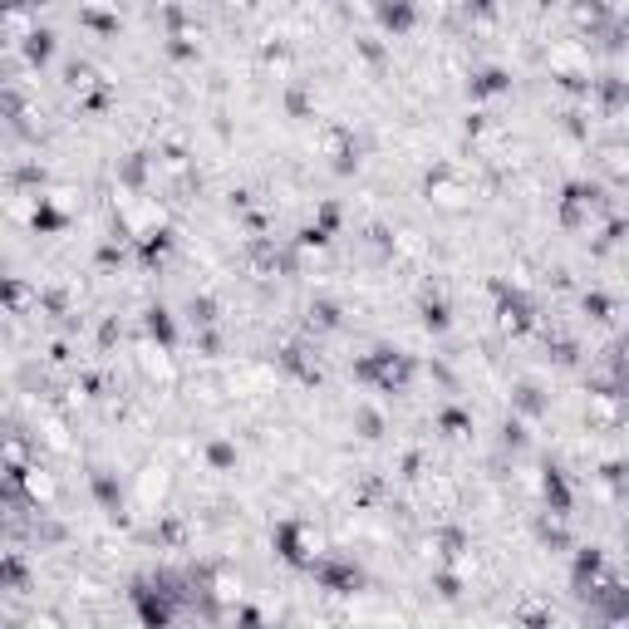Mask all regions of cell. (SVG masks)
<instances>
[{
    "instance_id": "cell-1",
    "label": "cell",
    "mask_w": 629,
    "mask_h": 629,
    "mask_svg": "<svg viewBox=\"0 0 629 629\" xmlns=\"http://www.w3.org/2000/svg\"><path fill=\"white\" fill-rule=\"evenodd\" d=\"M172 492V467L168 462H148L143 472H138V502L148 507V512H158L163 502H168Z\"/></svg>"
},
{
    "instance_id": "cell-2",
    "label": "cell",
    "mask_w": 629,
    "mask_h": 629,
    "mask_svg": "<svg viewBox=\"0 0 629 629\" xmlns=\"http://www.w3.org/2000/svg\"><path fill=\"white\" fill-rule=\"evenodd\" d=\"M428 202L443 207V212H462V207H472V187L462 177H453V172H443V177L428 182Z\"/></svg>"
},
{
    "instance_id": "cell-4",
    "label": "cell",
    "mask_w": 629,
    "mask_h": 629,
    "mask_svg": "<svg viewBox=\"0 0 629 629\" xmlns=\"http://www.w3.org/2000/svg\"><path fill=\"white\" fill-rule=\"evenodd\" d=\"M20 482H25V497H30V502H40V507H55L59 487H55V477H50L45 467H25V472H20Z\"/></svg>"
},
{
    "instance_id": "cell-6",
    "label": "cell",
    "mask_w": 629,
    "mask_h": 629,
    "mask_svg": "<svg viewBox=\"0 0 629 629\" xmlns=\"http://www.w3.org/2000/svg\"><path fill=\"white\" fill-rule=\"evenodd\" d=\"M40 202H45V207H55V212H64V217H69V212H79V192H74V187H50Z\"/></svg>"
},
{
    "instance_id": "cell-3",
    "label": "cell",
    "mask_w": 629,
    "mask_h": 629,
    "mask_svg": "<svg viewBox=\"0 0 629 629\" xmlns=\"http://www.w3.org/2000/svg\"><path fill=\"white\" fill-rule=\"evenodd\" d=\"M320 551H325V536H320L315 526H290L286 531V556H295V561H320Z\"/></svg>"
},
{
    "instance_id": "cell-5",
    "label": "cell",
    "mask_w": 629,
    "mask_h": 629,
    "mask_svg": "<svg viewBox=\"0 0 629 629\" xmlns=\"http://www.w3.org/2000/svg\"><path fill=\"white\" fill-rule=\"evenodd\" d=\"M138 364H143V374H148V379H158V384H172V379H177V369H172V354L163 349V344H143Z\"/></svg>"
}]
</instances>
